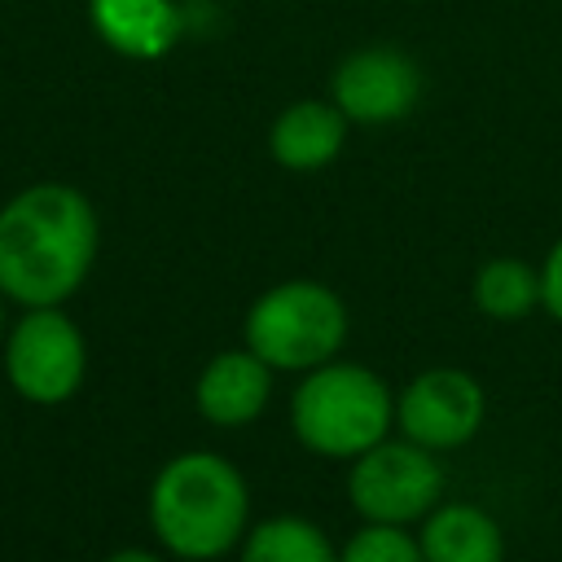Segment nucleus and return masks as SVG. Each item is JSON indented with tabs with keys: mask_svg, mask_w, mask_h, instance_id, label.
Returning a JSON list of instances; mask_svg holds the SVG:
<instances>
[{
	"mask_svg": "<svg viewBox=\"0 0 562 562\" xmlns=\"http://www.w3.org/2000/svg\"><path fill=\"white\" fill-rule=\"evenodd\" d=\"M97 255V211L70 184H31L0 206V294L57 307Z\"/></svg>",
	"mask_w": 562,
	"mask_h": 562,
	"instance_id": "nucleus-1",
	"label": "nucleus"
},
{
	"mask_svg": "<svg viewBox=\"0 0 562 562\" xmlns=\"http://www.w3.org/2000/svg\"><path fill=\"white\" fill-rule=\"evenodd\" d=\"M246 483L215 452L171 457L149 487V522L158 540L189 562L220 558L246 527Z\"/></svg>",
	"mask_w": 562,
	"mask_h": 562,
	"instance_id": "nucleus-2",
	"label": "nucleus"
},
{
	"mask_svg": "<svg viewBox=\"0 0 562 562\" xmlns=\"http://www.w3.org/2000/svg\"><path fill=\"white\" fill-rule=\"evenodd\" d=\"M391 391L364 364H316L294 391V435L321 457H360L391 426Z\"/></svg>",
	"mask_w": 562,
	"mask_h": 562,
	"instance_id": "nucleus-3",
	"label": "nucleus"
},
{
	"mask_svg": "<svg viewBox=\"0 0 562 562\" xmlns=\"http://www.w3.org/2000/svg\"><path fill=\"white\" fill-rule=\"evenodd\" d=\"M347 338L342 299L321 281H281L246 312V347L272 369H316Z\"/></svg>",
	"mask_w": 562,
	"mask_h": 562,
	"instance_id": "nucleus-4",
	"label": "nucleus"
},
{
	"mask_svg": "<svg viewBox=\"0 0 562 562\" xmlns=\"http://www.w3.org/2000/svg\"><path fill=\"white\" fill-rule=\"evenodd\" d=\"M439 487H443L439 461L430 457V448L413 439L373 443L369 452L356 457L351 479H347L351 505L369 522H395V527L422 518L439 501Z\"/></svg>",
	"mask_w": 562,
	"mask_h": 562,
	"instance_id": "nucleus-5",
	"label": "nucleus"
},
{
	"mask_svg": "<svg viewBox=\"0 0 562 562\" xmlns=\"http://www.w3.org/2000/svg\"><path fill=\"white\" fill-rule=\"evenodd\" d=\"M83 364H88L83 338L75 321L61 316L57 307H31L4 342V373L13 391L31 404L70 400L83 382Z\"/></svg>",
	"mask_w": 562,
	"mask_h": 562,
	"instance_id": "nucleus-6",
	"label": "nucleus"
},
{
	"mask_svg": "<svg viewBox=\"0 0 562 562\" xmlns=\"http://www.w3.org/2000/svg\"><path fill=\"white\" fill-rule=\"evenodd\" d=\"M395 422H400L404 439H413L430 452L457 448L483 422V391L461 369H426L404 386V395L395 404Z\"/></svg>",
	"mask_w": 562,
	"mask_h": 562,
	"instance_id": "nucleus-7",
	"label": "nucleus"
},
{
	"mask_svg": "<svg viewBox=\"0 0 562 562\" xmlns=\"http://www.w3.org/2000/svg\"><path fill=\"white\" fill-rule=\"evenodd\" d=\"M422 75L400 48H360L334 70V105L347 123H395L417 105Z\"/></svg>",
	"mask_w": 562,
	"mask_h": 562,
	"instance_id": "nucleus-8",
	"label": "nucleus"
},
{
	"mask_svg": "<svg viewBox=\"0 0 562 562\" xmlns=\"http://www.w3.org/2000/svg\"><path fill=\"white\" fill-rule=\"evenodd\" d=\"M272 391V364H263L250 347L220 351L198 378V413L215 426H246L259 417Z\"/></svg>",
	"mask_w": 562,
	"mask_h": 562,
	"instance_id": "nucleus-9",
	"label": "nucleus"
},
{
	"mask_svg": "<svg viewBox=\"0 0 562 562\" xmlns=\"http://www.w3.org/2000/svg\"><path fill=\"white\" fill-rule=\"evenodd\" d=\"M92 31L123 57L154 61L180 40V9L171 0H88Z\"/></svg>",
	"mask_w": 562,
	"mask_h": 562,
	"instance_id": "nucleus-10",
	"label": "nucleus"
},
{
	"mask_svg": "<svg viewBox=\"0 0 562 562\" xmlns=\"http://www.w3.org/2000/svg\"><path fill=\"white\" fill-rule=\"evenodd\" d=\"M347 140V114L334 101H294L272 123V158L290 171H316L338 158Z\"/></svg>",
	"mask_w": 562,
	"mask_h": 562,
	"instance_id": "nucleus-11",
	"label": "nucleus"
},
{
	"mask_svg": "<svg viewBox=\"0 0 562 562\" xmlns=\"http://www.w3.org/2000/svg\"><path fill=\"white\" fill-rule=\"evenodd\" d=\"M422 558L426 562H501L505 540L492 514L474 505H443L422 527Z\"/></svg>",
	"mask_w": 562,
	"mask_h": 562,
	"instance_id": "nucleus-12",
	"label": "nucleus"
},
{
	"mask_svg": "<svg viewBox=\"0 0 562 562\" xmlns=\"http://www.w3.org/2000/svg\"><path fill=\"white\" fill-rule=\"evenodd\" d=\"M241 562H338V558L316 522L281 514V518H263L246 536Z\"/></svg>",
	"mask_w": 562,
	"mask_h": 562,
	"instance_id": "nucleus-13",
	"label": "nucleus"
},
{
	"mask_svg": "<svg viewBox=\"0 0 562 562\" xmlns=\"http://www.w3.org/2000/svg\"><path fill=\"white\" fill-rule=\"evenodd\" d=\"M474 303L496 321H518L540 303V272L522 259H492L474 277Z\"/></svg>",
	"mask_w": 562,
	"mask_h": 562,
	"instance_id": "nucleus-14",
	"label": "nucleus"
},
{
	"mask_svg": "<svg viewBox=\"0 0 562 562\" xmlns=\"http://www.w3.org/2000/svg\"><path fill=\"white\" fill-rule=\"evenodd\" d=\"M338 562H426L422 558V544H413L404 536V527L395 522H369L360 527L347 549L338 553Z\"/></svg>",
	"mask_w": 562,
	"mask_h": 562,
	"instance_id": "nucleus-15",
	"label": "nucleus"
},
{
	"mask_svg": "<svg viewBox=\"0 0 562 562\" xmlns=\"http://www.w3.org/2000/svg\"><path fill=\"white\" fill-rule=\"evenodd\" d=\"M540 303L562 321V237H558V246H553L549 259H544V272H540Z\"/></svg>",
	"mask_w": 562,
	"mask_h": 562,
	"instance_id": "nucleus-16",
	"label": "nucleus"
},
{
	"mask_svg": "<svg viewBox=\"0 0 562 562\" xmlns=\"http://www.w3.org/2000/svg\"><path fill=\"white\" fill-rule=\"evenodd\" d=\"M105 562H158V553H149V549H119Z\"/></svg>",
	"mask_w": 562,
	"mask_h": 562,
	"instance_id": "nucleus-17",
	"label": "nucleus"
},
{
	"mask_svg": "<svg viewBox=\"0 0 562 562\" xmlns=\"http://www.w3.org/2000/svg\"><path fill=\"white\" fill-rule=\"evenodd\" d=\"M0 321H4V312H0Z\"/></svg>",
	"mask_w": 562,
	"mask_h": 562,
	"instance_id": "nucleus-18",
	"label": "nucleus"
}]
</instances>
